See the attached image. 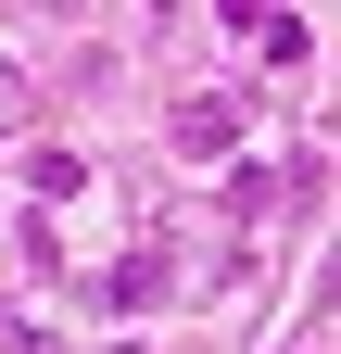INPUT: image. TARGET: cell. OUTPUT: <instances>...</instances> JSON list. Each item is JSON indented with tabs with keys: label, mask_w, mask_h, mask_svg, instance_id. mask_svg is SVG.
<instances>
[{
	"label": "cell",
	"mask_w": 341,
	"mask_h": 354,
	"mask_svg": "<svg viewBox=\"0 0 341 354\" xmlns=\"http://www.w3.org/2000/svg\"><path fill=\"white\" fill-rule=\"evenodd\" d=\"M164 152H190V165H215V152H240V102H228V88H190V102L164 114Z\"/></svg>",
	"instance_id": "6da1fadb"
},
{
	"label": "cell",
	"mask_w": 341,
	"mask_h": 354,
	"mask_svg": "<svg viewBox=\"0 0 341 354\" xmlns=\"http://www.w3.org/2000/svg\"><path fill=\"white\" fill-rule=\"evenodd\" d=\"M101 304H114V317H139V304H164V253H126V266H101Z\"/></svg>",
	"instance_id": "7a4b0ae2"
},
{
	"label": "cell",
	"mask_w": 341,
	"mask_h": 354,
	"mask_svg": "<svg viewBox=\"0 0 341 354\" xmlns=\"http://www.w3.org/2000/svg\"><path fill=\"white\" fill-rule=\"evenodd\" d=\"M240 26L266 38V64H304V51H316V26H304V13H240Z\"/></svg>",
	"instance_id": "3957f363"
},
{
	"label": "cell",
	"mask_w": 341,
	"mask_h": 354,
	"mask_svg": "<svg viewBox=\"0 0 341 354\" xmlns=\"http://www.w3.org/2000/svg\"><path fill=\"white\" fill-rule=\"evenodd\" d=\"M26 114H38V76H26L13 51H0V140H13V127H26Z\"/></svg>",
	"instance_id": "277c9868"
},
{
	"label": "cell",
	"mask_w": 341,
	"mask_h": 354,
	"mask_svg": "<svg viewBox=\"0 0 341 354\" xmlns=\"http://www.w3.org/2000/svg\"><path fill=\"white\" fill-rule=\"evenodd\" d=\"M278 190H291V177H278V165H240V177H228V215H266Z\"/></svg>",
	"instance_id": "5b68a950"
},
{
	"label": "cell",
	"mask_w": 341,
	"mask_h": 354,
	"mask_svg": "<svg viewBox=\"0 0 341 354\" xmlns=\"http://www.w3.org/2000/svg\"><path fill=\"white\" fill-rule=\"evenodd\" d=\"M101 354H152V342H101Z\"/></svg>",
	"instance_id": "8992f818"
}]
</instances>
